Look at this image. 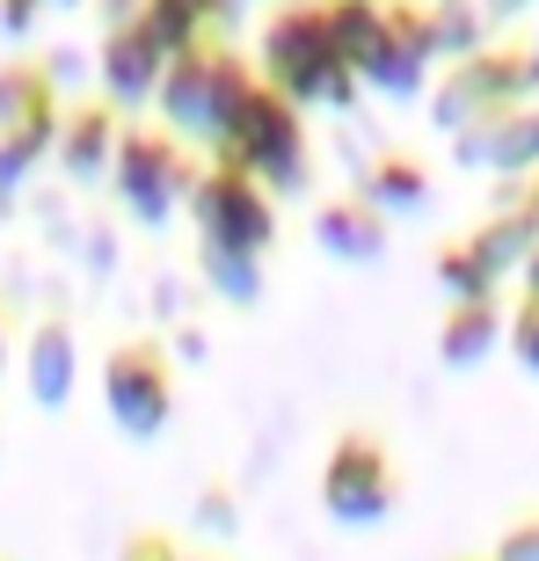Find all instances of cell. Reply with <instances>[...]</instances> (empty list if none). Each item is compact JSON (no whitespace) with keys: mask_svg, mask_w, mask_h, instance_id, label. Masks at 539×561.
I'll return each instance as SVG.
<instances>
[{"mask_svg":"<svg viewBox=\"0 0 539 561\" xmlns=\"http://www.w3.org/2000/svg\"><path fill=\"white\" fill-rule=\"evenodd\" d=\"M445 561H489V554H445Z\"/></svg>","mask_w":539,"mask_h":561,"instance_id":"e575fe53","label":"cell"},{"mask_svg":"<svg viewBox=\"0 0 539 561\" xmlns=\"http://www.w3.org/2000/svg\"><path fill=\"white\" fill-rule=\"evenodd\" d=\"M37 8L44 0H0V30H8V37H30V30H37Z\"/></svg>","mask_w":539,"mask_h":561,"instance_id":"4316f807","label":"cell"},{"mask_svg":"<svg viewBox=\"0 0 539 561\" xmlns=\"http://www.w3.org/2000/svg\"><path fill=\"white\" fill-rule=\"evenodd\" d=\"M474 8H481V22H518L532 0H474Z\"/></svg>","mask_w":539,"mask_h":561,"instance_id":"83f0119b","label":"cell"},{"mask_svg":"<svg viewBox=\"0 0 539 561\" xmlns=\"http://www.w3.org/2000/svg\"><path fill=\"white\" fill-rule=\"evenodd\" d=\"M481 30H489V22H481V8H474V0H437V8H431L437 59H459V51H474V44H481Z\"/></svg>","mask_w":539,"mask_h":561,"instance_id":"603a6c76","label":"cell"},{"mask_svg":"<svg viewBox=\"0 0 539 561\" xmlns=\"http://www.w3.org/2000/svg\"><path fill=\"white\" fill-rule=\"evenodd\" d=\"M307 233H313V249L329 255V263H343V271H379L387 249H394V219H387L372 197H357V190L313 205Z\"/></svg>","mask_w":539,"mask_h":561,"instance_id":"30bf717a","label":"cell"},{"mask_svg":"<svg viewBox=\"0 0 539 561\" xmlns=\"http://www.w3.org/2000/svg\"><path fill=\"white\" fill-rule=\"evenodd\" d=\"M0 379H8V307H0Z\"/></svg>","mask_w":539,"mask_h":561,"instance_id":"1f68e13d","label":"cell"},{"mask_svg":"<svg viewBox=\"0 0 539 561\" xmlns=\"http://www.w3.org/2000/svg\"><path fill=\"white\" fill-rule=\"evenodd\" d=\"M190 211V233L197 241H219V249H249V255H270L277 249V197L255 183L249 168L233 161H197V183L183 197Z\"/></svg>","mask_w":539,"mask_h":561,"instance_id":"ba28073f","label":"cell"},{"mask_svg":"<svg viewBox=\"0 0 539 561\" xmlns=\"http://www.w3.org/2000/svg\"><path fill=\"white\" fill-rule=\"evenodd\" d=\"M190 8H205V15H219V8H227V0H190Z\"/></svg>","mask_w":539,"mask_h":561,"instance_id":"d6a6232c","label":"cell"},{"mask_svg":"<svg viewBox=\"0 0 539 561\" xmlns=\"http://www.w3.org/2000/svg\"><path fill=\"white\" fill-rule=\"evenodd\" d=\"M117 561H183V533H168V525H131L125 540H117Z\"/></svg>","mask_w":539,"mask_h":561,"instance_id":"484cf974","label":"cell"},{"mask_svg":"<svg viewBox=\"0 0 539 561\" xmlns=\"http://www.w3.org/2000/svg\"><path fill=\"white\" fill-rule=\"evenodd\" d=\"M431 277L445 285V299H474V291H503V271H496V255L481 249V233H452V241H437L431 255Z\"/></svg>","mask_w":539,"mask_h":561,"instance_id":"ac0fdd59","label":"cell"},{"mask_svg":"<svg viewBox=\"0 0 539 561\" xmlns=\"http://www.w3.org/2000/svg\"><path fill=\"white\" fill-rule=\"evenodd\" d=\"M518 285H525V291H539V241L518 255Z\"/></svg>","mask_w":539,"mask_h":561,"instance_id":"f1b7e54d","label":"cell"},{"mask_svg":"<svg viewBox=\"0 0 539 561\" xmlns=\"http://www.w3.org/2000/svg\"><path fill=\"white\" fill-rule=\"evenodd\" d=\"M0 459H8V416H0Z\"/></svg>","mask_w":539,"mask_h":561,"instance_id":"836d02e7","label":"cell"},{"mask_svg":"<svg viewBox=\"0 0 539 561\" xmlns=\"http://www.w3.org/2000/svg\"><path fill=\"white\" fill-rule=\"evenodd\" d=\"M255 73H263L277 95H291L299 110L329 103V110H351L357 103V73L343 66L329 37V8L321 0H291L263 22V51H255Z\"/></svg>","mask_w":539,"mask_h":561,"instance_id":"3957f363","label":"cell"},{"mask_svg":"<svg viewBox=\"0 0 539 561\" xmlns=\"http://www.w3.org/2000/svg\"><path fill=\"white\" fill-rule=\"evenodd\" d=\"M518 205H525V211H532V219H539V168H532V175H525V197H518Z\"/></svg>","mask_w":539,"mask_h":561,"instance_id":"f546056e","label":"cell"},{"mask_svg":"<svg viewBox=\"0 0 539 561\" xmlns=\"http://www.w3.org/2000/svg\"><path fill=\"white\" fill-rule=\"evenodd\" d=\"M161 66H168V51L153 44V30L139 22V8H131V15H117V22L103 30V44H95V81H103V95L125 110V117L153 103Z\"/></svg>","mask_w":539,"mask_h":561,"instance_id":"8fae6325","label":"cell"},{"mask_svg":"<svg viewBox=\"0 0 539 561\" xmlns=\"http://www.w3.org/2000/svg\"><path fill=\"white\" fill-rule=\"evenodd\" d=\"M452 161L459 168H489V175H532L539 168V103H511L496 117L452 131Z\"/></svg>","mask_w":539,"mask_h":561,"instance_id":"4fadbf2b","label":"cell"},{"mask_svg":"<svg viewBox=\"0 0 539 561\" xmlns=\"http://www.w3.org/2000/svg\"><path fill=\"white\" fill-rule=\"evenodd\" d=\"M313 489H321L329 525H343V533L387 525L401 511V459L387 445V431L379 423H343L329 437V453H321V481Z\"/></svg>","mask_w":539,"mask_h":561,"instance_id":"8992f818","label":"cell"},{"mask_svg":"<svg viewBox=\"0 0 539 561\" xmlns=\"http://www.w3.org/2000/svg\"><path fill=\"white\" fill-rule=\"evenodd\" d=\"M51 131H59V117L0 125V197H8V190H22V183H30V175H37L44 161H51Z\"/></svg>","mask_w":539,"mask_h":561,"instance_id":"ffe728a7","label":"cell"},{"mask_svg":"<svg viewBox=\"0 0 539 561\" xmlns=\"http://www.w3.org/2000/svg\"><path fill=\"white\" fill-rule=\"evenodd\" d=\"M22 387H30V401H37L44 416H59L66 401H73V387H81V343H73L66 313H44L37 329H30V343H22Z\"/></svg>","mask_w":539,"mask_h":561,"instance_id":"5bb4252c","label":"cell"},{"mask_svg":"<svg viewBox=\"0 0 539 561\" xmlns=\"http://www.w3.org/2000/svg\"><path fill=\"white\" fill-rule=\"evenodd\" d=\"M117 125L125 110L110 103L103 88H88L73 103H59V131H51V161L66 168V183H103L110 175V153H117Z\"/></svg>","mask_w":539,"mask_h":561,"instance_id":"7c38bea8","label":"cell"},{"mask_svg":"<svg viewBox=\"0 0 539 561\" xmlns=\"http://www.w3.org/2000/svg\"><path fill=\"white\" fill-rule=\"evenodd\" d=\"M59 117V81L44 59H0V125Z\"/></svg>","mask_w":539,"mask_h":561,"instance_id":"d6986e66","label":"cell"},{"mask_svg":"<svg viewBox=\"0 0 539 561\" xmlns=\"http://www.w3.org/2000/svg\"><path fill=\"white\" fill-rule=\"evenodd\" d=\"M110 197H117V211H125L131 227L161 233L175 211H183L190 183H197V146H183L175 131L153 117H125L117 125V153H110Z\"/></svg>","mask_w":539,"mask_h":561,"instance_id":"277c9868","label":"cell"},{"mask_svg":"<svg viewBox=\"0 0 539 561\" xmlns=\"http://www.w3.org/2000/svg\"><path fill=\"white\" fill-rule=\"evenodd\" d=\"M183 561H227L219 547H183Z\"/></svg>","mask_w":539,"mask_h":561,"instance_id":"4dcf8cb0","label":"cell"},{"mask_svg":"<svg viewBox=\"0 0 539 561\" xmlns=\"http://www.w3.org/2000/svg\"><path fill=\"white\" fill-rule=\"evenodd\" d=\"M190 533H205L211 547L241 540V489H233L227 474H211L205 489H197V511H190Z\"/></svg>","mask_w":539,"mask_h":561,"instance_id":"44dd1931","label":"cell"},{"mask_svg":"<svg viewBox=\"0 0 539 561\" xmlns=\"http://www.w3.org/2000/svg\"><path fill=\"white\" fill-rule=\"evenodd\" d=\"M503 291H474V299H445V321H437V365L445 373H481L503 343Z\"/></svg>","mask_w":539,"mask_h":561,"instance_id":"9a60e30c","label":"cell"},{"mask_svg":"<svg viewBox=\"0 0 539 561\" xmlns=\"http://www.w3.org/2000/svg\"><path fill=\"white\" fill-rule=\"evenodd\" d=\"M211 153H219V161H233V168H249V175L270 190V197H291V190H307V175H313L307 110L291 103V95H277V88L255 73L249 95L233 103V117L219 125Z\"/></svg>","mask_w":539,"mask_h":561,"instance_id":"6da1fadb","label":"cell"},{"mask_svg":"<svg viewBox=\"0 0 539 561\" xmlns=\"http://www.w3.org/2000/svg\"><path fill=\"white\" fill-rule=\"evenodd\" d=\"M249 81H255V66L241 59L227 37L205 30L197 44H183V51L161 66V88H153L146 110H153L183 146H205L211 153V139H219V125L233 117V103L249 95Z\"/></svg>","mask_w":539,"mask_h":561,"instance_id":"7a4b0ae2","label":"cell"},{"mask_svg":"<svg viewBox=\"0 0 539 561\" xmlns=\"http://www.w3.org/2000/svg\"><path fill=\"white\" fill-rule=\"evenodd\" d=\"M139 22L153 30V44H161L168 59H175L183 44H197V37L211 30V15H205V8H190V0H146V8H139Z\"/></svg>","mask_w":539,"mask_h":561,"instance_id":"7402d4cb","label":"cell"},{"mask_svg":"<svg viewBox=\"0 0 539 561\" xmlns=\"http://www.w3.org/2000/svg\"><path fill=\"white\" fill-rule=\"evenodd\" d=\"M0 561H15V554H0Z\"/></svg>","mask_w":539,"mask_h":561,"instance_id":"d590c367","label":"cell"},{"mask_svg":"<svg viewBox=\"0 0 539 561\" xmlns=\"http://www.w3.org/2000/svg\"><path fill=\"white\" fill-rule=\"evenodd\" d=\"M532 95H539V44H525V37H481L474 51L445 59V81L423 88L437 131H459L511 103H532Z\"/></svg>","mask_w":539,"mask_h":561,"instance_id":"5b68a950","label":"cell"},{"mask_svg":"<svg viewBox=\"0 0 539 561\" xmlns=\"http://www.w3.org/2000/svg\"><path fill=\"white\" fill-rule=\"evenodd\" d=\"M503 343H511V357L539 379V291H518V307L503 313Z\"/></svg>","mask_w":539,"mask_h":561,"instance_id":"d4e9b609","label":"cell"},{"mask_svg":"<svg viewBox=\"0 0 539 561\" xmlns=\"http://www.w3.org/2000/svg\"><path fill=\"white\" fill-rule=\"evenodd\" d=\"M357 197H372L387 219H415L437 197V168L423 153H409V146H379L365 161V175H357Z\"/></svg>","mask_w":539,"mask_h":561,"instance_id":"2e32d148","label":"cell"},{"mask_svg":"<svg viewBox=\"0 0 539 561\" xmlns=\"http://www.w3.org/2000/svg\"><path fill=\"white\" fill-rule=\"evenodd\" d=\"M481 554H489V561H539V503H518Z\"/></svg>","mask_w":539,"mask_h":561,"instance_id":"cb8c5ba5","label":"cell"},{"mask_svg":"<svg viewBox=\"0 0 539 561\" xmlns=\"http://www.w3.org/2000/svg\"><path fill=\"white\" fill-rule=\"evenodd\" d=\"M431 66H437V37H431V8L415 0H379V22L372 37L357 44V88H372L387 103H415L431 88Z\"/></svg>","mask_w":539,"mask_h":561,"instance_id":"9c48e42d","label":"cell"},{"mask_svg":"<svg viewBox=\"0 0 539 561\" xmlns=\"http://www.w3.org/2000/svg\"><path fill=\"white\" fill-rule=\"evenodd\" d=\"M197 277H205V291L219 299V307H241V313H255V307H263V291H270L263 255L219 249V241H197Z\"/></svg>","mask_w":539,"mask_h":561,"instance_id":"e0dca14e","label":"cell"},{"mask_svg":"<svg viewBox=\"0 0 539 561\" xmlns=\"http://www.w3.org/2000/svg\"><path fill=\"white\" fill-rule=\"evenodd\" d=\"M95 387H103V416L117 423L125 445H161V431L175 423V351H168V335L153 329L117 335L95 365Z\"/></svg>","mask_w":539,"mask_h":561,"instance_id":"52a82bcc","label":"cell"}]
</instances>
